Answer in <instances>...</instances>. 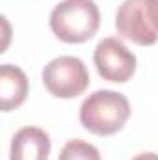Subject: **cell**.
<instances>
[{
	"instance_id": "obj_3",
	"label": "cell",
	"mask_w": 158,
	"mask_h": 160,
	"mask_svg": "<svg viewBox=\"0 0 158 160\" xmlns=\"http://www.w3.org/2000/svg\"><path fill=\"white\" fill-rule=\"evenodd\" d=\"M119 36L141 47L158 41V0H125L116 13Z\"/></svg>"
},
{
	"instance_id": "obj_2",
	"label": "cell",
	"mask_w": 158,
	"mask_h": 160,
	"mask_svg": "<svg viewBox=\"0 0 158 160\" xmlns=\"http://www.w3.org/2000/svg\"><path fill=\"white\" fill-rule=\"evenodd\" d=\"M50 30L65 43H86L101 26V11L93 0H62L50 13Z\"/></svg>"
},
{
	"instance_id": "obj_9",
	"label": "cell",
	"mask_w": 158,
	"mask_h": 160,
	"mask_svg": "<svg viewBox=\"0 0 158 160\" xmlns=\"http://www.w3.org/2000/svg\"><path fill=\"white\" fill-rule=\"evenodd\" d=\"M132 160H158V155L156 153H151V151H145V153L136 155Z\"/></svg>"
},
{
	"instance_id": "obj_6",
	"label": "cell",
	"mask_w": 158,
	"mask_h": 160,
	"mask_svg": "<svg viewBox=\"0 0 158 160\" xmlns=\"http://www.w3.org/2000/svg\"><path fill=\"white\" fill-rule=\"evenodd\" d=\"M50 138L39 127L19 128L9 145V160H48Z\"/></svg>"
},
{
	"instance_id": "obj_5",
	"label": "cell",
	"mask_w": 158,
	"mask_h": 160,
	"mask_svg": "<svg viewBox=\"0 0 158 160\" xmlns=\"http://www.w3.org/2000/svg\"><path fill=\"white\" fill-rule=\"evenodd\" d=\"M97 73L108 82H128L136 73V56L117 38H104L93 52Z\"/></svg>"
},
{
	"instance_id": "obj_4",
	"label": "cell",
	"mask_w": 158,
	"mask_h": 160,
	"mask_svg": "<svg viewBox=\"0 0 158 160\" xmlns=\"http://www.w3.org/2000/svg\"><path fill=\"white\" fill-rule=\"evenodd\" d=\"M43 84L58 99H75L89 86V73L77 56H58L43 69Z\"/></svg>"
},
{
	"instance_id": "obj_8",
	"label": "cell",
	"mask_w": 158,
	"mask_h": 160,
	"mask_svg": "<svg viewBox=\"0 0 158 160\" xmlns=\"http://www.w3.org/2000/svg\"><path fill=\"white\" fill-rule=\"evenodd\" d=\"M58 160H101V153L93 143L84 140H71L60 151Z\"/></svg>"
},
{
	"instance_id": "obj_1",
	"label": "cell",
	"mask_w": 158,
	"mask_h": 160,
	"mask_svg": "<svg viewBox=\"0 0 158 160\" xmlns=\"http://www.w3.org/2000/svg\"><path fill=\"white\" fill-rule=\"evenodd\" d=\"M130 118L128 99L112 89H99L87 95L80 106V123L97 136H112L119 132Z\"/></svg>"
},
{
	"instance_id": "obj_7",
	"label": "cell",
	"mask_w": 158,
	"mask_h": 160,
	"mask_svg": "<svg viewBox=\"0 0 158 160\" xmlns=\"http://www.w3.org/2000/svg\"><path fill=\"white\" fill-rule=\"evenodd\" d=\"M28 95V78L17 65L4 63L0 67V104L2 112L19 108Z\"/></svg>"
}]
</instances>
